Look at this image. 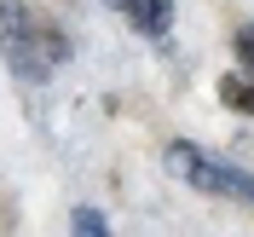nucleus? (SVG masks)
<instances>
[{
  "label": "nucleus",
  "instance_id": "f257e3e1",
  "mask_svg": "<svg viewBox=\"0 0 254 237\" xmlns=\"http://www.w3.org/2000/svg\"><path fill=\"white\" fill-rule=\"evenodd\" d=\"M0 58L12 64L17 81H47L52 70L69 58V41H64L52 23H35L29 6L0 0Z\"/></svg>",
  "mask_w": 254,
  "mask_h": 237
},
{
  "label": "nucleus",
  "instance_id": "f03ea898",
  "mask_svg": "<svg viewBox=\"0 0 254 237\" xmlns=\"http://www.w3.org/2000/svg\"><path fill=\"white\" fill-rule=\"evenodd\" d=\"M168 174L174 179H185L190 191H208V197H225V203H249L254 208V174H243V168H231V162H220V157H202L196 145H185V139H174L168 145Z\"/></svg>",
  "mask_w": 254,
  "mask_h": 237
},
{
  "label": "nucleus",
  "instance_id": "7ed1b4c3",
  "mask_svg": "<svg viewBox=\"0 0 254 237\" xmlns=\"http://www.w3.org/2000/svg\"><path fill=\"white\" fill-rule=\"evenodd\" d=\"M122 6H127V17H133V29L150 35V41L174 29V0H122Z\"/></svg>",
  "mask_w": 254,
  "mask_h": 237
},
{
  "label": "nucleus",
  "instance_id": "20e7f679",
  "mask_svg": "<svg viewBox=\"0 0 254 237\" xmlns=\"http://www.w3.org/2000/svg\"><path fill=\"white\" fill-rule=\"evenodd\" d=\"M220 104L237 116H254V76H220Z\"/></svg>",
  "mask_w": 254,
  "mask_h": 237
},
{
  "label": "nucleus",
  "instance_id": "39448f33",
  "mask_svg": "<svg viewBox=\"0 0 254 237\" xmlns=\"http://www.w3.org/2000/svg\"><path fill=\"white\" fill-rule=\"evenodd\" d=\"M69 226H75V232H87V237H104V232H110V220H104V214H93V208H75V220H69Z\"/></svg>",
  "mask_w": 254,
  "mask_h": 237
},
{
  "label": "nucleus",
  "instance_id": "423d86ee",
  "mask_svg": "<svg viewBox=\"0 0 254 237\" xmlns=\"http://www.w3.org/2000/svg\"><path fill=\"white\" fill-rule=\"evenodd\" d=\"M231 47H237L243 70H249V76H254V23H243V29H237V41H231Z\"/></svg>",
  "mask_w": 254,
  "mask_h": 237
}]
</instances>
